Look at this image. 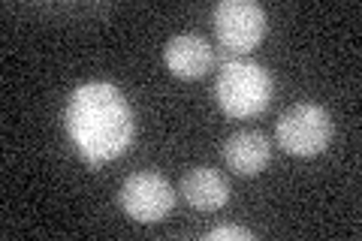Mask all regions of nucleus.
Masks as SVG:
<instances>
[{"label":"nucleus","mask_w":362,"mask_h":241,"mask_svg":"<svg viewBox=\"0 0 362 241\" xmlns=\"http://www.w3.org/2000/svg\"><path fill=\"white\" fill-rule=\"evenodd\" d=\"M64 130L88 166H103L130 148L136 114L118 85L94 78L78 85L66 100Z\"/></svg>","instance_id":"nucleus-1"},{"label":"nucleus","mask_w":362,"mask_h":241,"mask_svg":"<svg viewBox=\"0 0 362 241\" xmlns=\"http://www.w3.org/2000/svg\"><path fill=\"white\" fill-rule=\"evenodd\" d=\"M181 196L197 211H221L230 202V184L218 169L211 166H194L181 178Z\"/></svg>","instance_id":"nucleus-8"},{"label":"nucleus","mask_w":362,"mask_h":241,"mask_svg":"<svg viewBox=\"0 0 362 241\" xmlns=\"http://www.w3.org/2000/svg\"><path fill=\"white\" fill-rule=\"evenodd\" d=\"M272 90L275 82L263 64L245 61V57H233L221 66L218 78H214V97L223 114L230 118H254L263 114L272 102Z\"/></svg>","instance_id":"nucleus-2"},{"label":"nucleus","mask_w":362,"mask_h":241,"mask_svg":"<svg viewBox=\"0 0 362 241\" xmlns=\"http://www.w3.org/2000/svg\"><path fill=\"white\" fill-rule=\"evenodd\" d=\"M209 241H251L254 233L245 226H233V223H223V226H214L211 233H206Z\"/></svg>","instance_id":"nucleus-9"},{"label":"nucleus","mask_w":362,"mask_h":241,"mask_svg":"<svg viewBox=\"0 0 362 241\" xmlns=\"http://www.w3.org/2000/svg\"><path fill=\"white\" fill-rule=\"evenodd\" d=\"M163 64L175 78H202L214 66V49L199 33H175L163 45Z\"/></svg>","instance_id":"nucleus-6"},{"label":"nucleus","mask_w":362,"mask_h":241,"mask_svg":"<svg viewBox=\"0 0 362 241\" xmlns=\"http://www.w3.org/2000/svg\"><path fill=\"white\" fill-rule=\"evenodd\" d=\"M223 160L235 175H259L272 160V145L259 130H235L223 142Z\"/></svg>","instance_id":"nucleus-7"},{"label":"nucleus","mask_w":362,"mask_h":241,"mask_svg":"<svg viewBox=\"0 0 362 241\" xmlns=\"http://www.w3.org/2000/svg\"><path fill=\"white\" fill-rule=\"evenodd\" d=\"M278 145L293 157H314L332 142L335 124L320 102H296L278 118Z\"/></svg>","instance_id":"nucleus-3"},{"label":"nucleus","mask_w":362,"mask_h":241,"mask_svg":"<svg viewBox=\"0 0 362 241\" xmlns=\"http://www.w3.org/2000/svg\"><path fill=\"white\" fill-rule=\"evenodd\" d=\"M211 21L221 45L233 54L254 52L266 37V9L254 0H221Z\"/></svg>","instance_id":"nucleus-4"},{"label":"nucleus","mask_w":362,"mask_h":241,"mask_svg":"<svg viewBox=\"0 0 362 241\" xmlns=\"http://www.w3.org/2000/svg\"><path fill=\"white\" fill-rule=\"evenodd\" d=\"M118 205L136 223H157L173 211L175 190L160 172H133L118 190Z\"/></svg>","instance_id":"nucleus-5"}]
</instances>
